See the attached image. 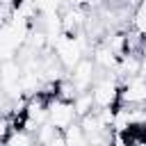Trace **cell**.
I'll list each match as a JSON object with an SVG mask.
<instances>
[{"label":"cell","mask_w":146,"mask_h":146,"mask_svg":"<svg viewBox=\"0 0 146 146\" xmlns=\"http://www.w3.org/2000/svg\"><path fill=\"white\" fill-rule=\"evenodd\" d=\"M96 71H100L98 66H96V62H94V57H82L71 71H68V78L75 82V87L80 89V91H89L91 89V84L96 82V78H98V73Z\"/></svg>","instance_id":"obj_4"},{"label":"cell","mask_w":146,"mask_h":146,"mask_svg":"<svg viewBox=\"0 0 146 146\" xmlns=\"http://www.w3.org/2000/svg\"><path fill=\"white\" fill-rule=\"evenodd\" d=\"M80 116H78V110L73 105V100H64V98H57L52 96L48 100V121L57 128H68L71 123H75Z\"/></svg>","instance_id":"obj_2"},{"label":"cell","mask_w":146,"mask_h":146,"mask_svg":"<svg viewBox=\"0 0 146 146\" xmlns=\"http://www.w3.org/2000/svg\"><path fill=\"white\" fill-rule=\"evenodd\" d=\"M64 137H66V146H84V144H89V137H87L84 128L80 125V121H75L68 128H64Z\"/></svg>","instance_id":"obj_7"},{"label":"cell","mask_w":146,"mask_h":146,"mask_svg":"<svg viewBox=\"0 0 146 146\" xmlns=\"http://www.w3.org/2000/svg\"><path fill=\"white\" fill-rule=\"evenodd\" d=\"M141 62H146V36H144V46H141Z\"/></svg>","instance_id":"obj_11"},{"label":"cell","mask_w":146,"mask_h":146,"mask_svg":"<svg viewBox=\"0 0 146 146\" xmlns=\"http://www.w3.org/2000/svg\"><path fill=\"white\" fill-rule=\"evenodd\" d=\"M130 23H132V30H137L139 34L146 36V0H139V2H137Z\"/></svg>","instance_id":"obj_9"},{"label":"cell","mask_w":146,"mask_h":146,"mask_svg":"<svg viewBox=\"0 0 146 146\" xmlns=\"http://www.w3.org/2000/svg\"><path fill=\"white\" fill-rule=\"evenodd\" d=\"M91 94H94L96 107H116L119 105V96H121L119 78L112 71H100V75L91 84Z\"/></svg>","instance_id":"obj_1"},{"label":"cell","mask_w":146,"mask_h":146,"mask_svg":"<svg viewBox=\"0 0 146 146\" xmlns=\"http://www.w3.org/2000/svg\"><path fill=\"white\" fill-rule=\"evenodd\" d=\"M36 132H30L25 128H14V132L2 141V146H34Z\"/></svg>","instance_id":"obj_6"},{"label":"cell","mask_w":146,"mask_h":146,"mask_svg":"<svg viewBox=\"0 0 146 146\" xmlns=\"http://www.w3.org/2000/svg\"><path fill=\"white\" fill-rule=\"evenodd\" d=\"M36 5L41 14H52V11H62L66 0H36Z\"/></svg>","instance_id":"obj_10"},{"label":"cell","mask_w":146,"mask_h":146,"mask_svg":"<svg viewBox=\"0 0 146 146\" xmlns=\"http://www.w3.org/2000/svg\"><path fill=\"white\" fill-rule=\"evenodd\" d=\"M36 144H43V146H66L64 130L57 128V125H52L50 121H46L36 130Z\"/></svg>","instance_id":"obj_5"},{"label":"cell","mask_w":146,"mask_h":146,"mask_svg":"<svg viewBox=\"0 0 146 146\" xmlns=\"http://www.w3.org/2000/svg\"><path fill=\"white\" fill-rule=\"evenodd\" d=\"M119 105H125V107H146V78L135 75V78L123 80Z\"/></svg>","instance_id":"obj_3"},{"label":"cell","mask_w":146,"mask_h":146,"mask_svg":"<svg viewBox=\"0 0 146 146\" xmlns=\"http://www.w3.org/2000/svg\"><path fill=\"white\" fill-rule=\"evenodd\" d=\"M73 105H75V110H78V116H82V114H87V112L96 110V100H94L91 89H89V91H80V94L75 96Z\"/></svg>","instance_id":"obj_8"}]
</instances>
